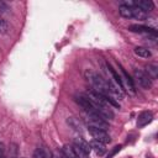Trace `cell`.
<instances>
[{
    "label": "cell",
    "mask_w": 158,
    "mask_h": 158,
    "mask_svg": "<svg viewBox=\"0 0 158 158\" xmlns=\"http://www.w3.org/2000/svg\"><path fill=\"white\" fill-rule=\"evenodd\" d=\"M133 6L141 9L142 11H144V12L147 14V12H149L151 10H153V6H154V5H153V2H152L151 0H139V1L133 2Z\"/></svg>",
    "instance_id": "cell-9"
},
{
    "label": "cell",
    "mask_w": 158,
    "mask_h": 158,
    "mask_svg": "<svg viewBox=\"0 0 158 158\" xmlns=\"http://www.w3.org/2000/svg\"><path fill=\"white\" fill-rule=\"evenodd\" d=\"M73 146H75L78 149H80L85 156H89V153L91 152V147H90V143L86 142L84 138L81 137H77L74 138L73 141Z\"/></svg>",
    "instance_id": "cell-7"
},
{
    "label": "cell",
    "mask_w": 158,
    "mask_h": 158,
    "mask_svg": "<svg viewBox=\"0 0 158 158\" xmlns=\"http://www.w3.org/2000/svg\"><path fill=\"white\" fill-rule=\"evenodd\" d=\"M121 72H122V75H123V78H125V81H126V84H127V86L130 88V90L131 91H135V83H133V79L126 73V70L121 67Z\"/></svg>",
    "instance_id": "cell-16"
},
{
    "label": "cell",
    "mask_w": 158,
    "mask_h": 158,
    "mask_svg": "<svg viewBox=\"0 0 158 158\" xmlns=\"http://www.w3.org/2000/svg\"><path fill=\"white\" fill-rule=\"evenodd\" d=\"M85 77L90 81V84L93 85L94 91H96V93H99V94H101L104 96H111L110 93H109V86L106 84V80L104 78H101L98 73L88 70L85 73Z\"/></svg>",
    "instance_id": "cell-1"
},
{
    "label": "cell",
    "mask_w": 158,
    "mask_h": 158,
    "mask_svg": "<svg viewBox=\"0 0 158 158\" xmlns=\"http://www.w3.org/2000/svg\"><path fill=\"white\" fill-rule=\"evenodd\" d=\"M53 158H65V157L62 154V152L57 151V152H54V153H53Z\"/></svg>",
    "instance_id": "cell-22"
},
{
    "label": "cell",
    "mask_w": 158,
    "mask_h": 158,
    "mask_svg": "<svg viewBox=\"0 0 158 158\" xmlns=\"http://www.w3.org/2000/svg\"><path fill=\"white\" fill-rule=\"evenodd\" d=\"M60 152H62V154L65 158H79L78 154H77V152H75V149H74V147L70 146V144H64L62 147Z\"/></svg>",
    "instance_id": "cell-12"
},
{
    "label": "cell",
    "mask_w": 158,
    "mask_h": 158,
    "mask_svg": "<svg viewBox=\"0 0 158 158\" xmlns=\"http://www.w3.org/2000/svg\"><path fill=\"white\" fill-rule=\"evenodd\" d=\"M118 12L122 17L125 19H131L132 17V6H127L126 4H122L120 5L118 7Z\"/></svg>",
    "instance_id": "cell-13"
},
{
    "label": "cell",
    "mask_w": 158,
    "mask_h": 158,
    "mask_svg": "<svg viewBox=\"0 0 158 158\" xmlns=\"http://www.w3.org/2000/svg\"><path fill=\"white\" fill-rule=\"evenodd\" d=\"M133 77H135V80L136 83L143 88V89H151L152 88V79L149 78V75L142 70V69H135L133 70Z\"/></svg>",
    "instance_id": "cell-3"
},
{
    "label": "cell",
    "mask_w": 158,
    "mask_h": 158,
    "mask_svg": "<svg viewBox=\"0 0 158 158\" xmlns=\"http://www.w3.org/2000/svg\"><path fill=\"white\" fill-rule=\"evenodd\" d=\"M75 101L86 111V112H93V111H96L95 110V106L93 105V102L86 98V95H79V96H75Z\"/></svg>",
    "instance_id": "cell-6"
},
{
    "label": "cell",
    "mask_w": 158,
    "mask_h": 158,
    "mask_svg": "<svg viewBox=\"0 0 158 158\" xmlns=\"http://www.w3.org/2000/svg\"><path fill=\"white\" fill-rule=\"evenodd\" d=\"M151 79H156L158 75V67L156 64H148L147 65V72H146Z\"/></svg>",
    "instance_id": "cell-17"
},
{
    "label": "cell",
    "mask_w": 158,
    "mask_h": 158,
    "mask_svg": "<svg viewBox=\"0 0 158 158\" xmlns=\"http://www.w3.org/2000/svg\"><path fill=\"white\" fill-rule=\"evenodd\" d=\"M5 26H6V25H5V21H4V20H1V19H0V32H1V31H4V30H5Z\"/></svg>",
    "instance_id": "cell-23"
},
{
    "label": "cell",
    "mask_w": 158,
    "mask_h": 158,
    "mask_svg": "<svg viewBox=\"0 0 158 158\" xmlns=\"http://www.w3.org/2000/svg\"><path fill=\"white\" fill-rule=\"evenodd\" d=\"M2 152H4V146H2V143H0V158L2 157Z\"/></svg>",
    "instance_id": "cell-24"
},
{
    "label": "cell",
    "mask_w": 158,
    "mask_h": 158,
    "mask_svg": "<svg viewBox=\"0 0 158 158\" xmlns=\"http://www.w3.org/2000/svg\"><path fill=\"white\" fill-rule=\"evenodd\" d=\"M32 158H47V154L43 148H37V149H35Z\"/></svg>",
    "instance_id": "cell-19"
},
{
    "label": "cell",
    "mask_w": 158,
    "mask_h": 158,
    "mask_svg": "<svg viewBox=\"0 0 158 158\" xmlns=\"http://www.w3.org/2000/svg\"><path fill=\"white\" fill-rule=\"evenodd\" d=\"M121 148H122V146H121V144L115 146V147H114V148H112V149L109 152V154L106 156V158H112V157H114V156H115L117 152H120V149H121Z\"/></svg>",
    "instance_id": "cell-20"
},
{
    "label": "cell",
    "mask_w": 158,
    "mask_h": 158,
    "mask_svg": "<svg viewBox=\"0 0 158 158\" xmlns=\"http://www.w3.org/2000/svg\"><path fill=\"white\" fill-rule=\"evenodd\" d=\"M67 122H68L75 131H81V123L79 122L78 118H75V117H68Z\"/></svg>",
    "instance_id": "cell-18"
},
{
    "label": "cell",
    "mask_w": 158,
    "mask_h": 158,
    "mask_svg": "<svg viewBox=\"0 0 158 158\" xmlns=\"http://www.w3.org/2000/svg\"><path fill=\"white\" fill-rule=\"evenodd\" d=\"M135 54L141 57V58H149L152 56L151 51L148 48H146V47H136L135 48Z\"/></svg>",
    "instance_id": "cell-14"
},
{
    "label": "cell",
    "mask_w": 158,
    "mask_h": 158,
    "mask_svg": "<svg viewBox=\"0 0 158 158\" xmlns=\"http://www.w3.org/2000/svg\"><path fill=\"white\" fill-rule=\"evenodd\" d=\"M132 17H135L136 20H146L147 19V14L144 11H142L141 9L133 6L132 7Z\"/></svg>",
    "instance_id": "cell-15"
},
{
    "label": "cell",
    "mask_w": 158,
    "mask_h": 158,
    "mask_svg": "<svg viewBox=\"0 0 158 158\" xmlns=\"http://www.w3.org/2000/svg\"><path fill=\"white\" fill-rule=\"evenodd\" d=\"M86 117H88V122H89L90 127H95V128L104 130V131H106L109 128V122L101 115H99L96 111L88 112Z\"/></svg>",
    "instance_id": "cell-2"
},
{
    "label": "cell",
    "mask_w": 158,
    "mask_h": 158,
    "mask_svg": "<svg viewBox=\"0 0 158 158\" xmlns=\"http://www.w3.org/2000/svg\"><path fill=\"white\" fill-rule=\"evenodd\" d=\"M128 31L131 32H138V33H148L152 36H157V31L153 27L149 26H143V25H130Z\"/></svg>",
    "instance_id": "cell-5"
},
{
    "label": "cell",
    "mask_w": 158,
    "mask_h": 158,
    "mask_svg": "<svg viewBox=\"0 0 158 158\" xmlns=\"http://www.w3.org/2000/svg\"><path fill=\"white\" fill-rule=\"evenodd\" d=\"M89 133L91 135V137L98 141V142H101V143H110L111 142V137L110 135L104 131V130H99V128H95V127H90L89 126Z\"/></svg>",
    "instance_id": "cell-4"
},
{
    "label": "cell",
    "mask_w": 158,
    "mask_h": 158,
    "mask_svg": "<svg viewBox=\"0 0 158 158\" xmlns=\"http://www.w3.org/2000/svg\"><path fill=\"white\" fill-rule=\"evenodd\" d=\"M6 10H9L7 6H6V4L2 2V1H0V12H6Z\"/></svg>",
    "instance_id": "cell-21"
},
{
    "label": "cell",
    "mask_w": 158,
    "mask_h": 158,
    "mask_svg": "<svg viewBox=\"0 0 158 158\" xmlns=\"http://www.w3.org/2000/svg\"><path fill=\"white\" fill-rule=\"evenodd\" d=\"M106 67H107V69H109V72H110V74H111V77L115 79V81H116V85L122 90V91H125V85H123V81H122V79H121V77L117 74V72L107 63L106 64Z\"/></svg>",
    "instance_id": "cell-11"
},
{
    "label": "cell",
    "mask_w": 158,
    "mask_h": 158,
    "mask_svg": "<svg viewBox=\"0 0 158 158\" xmlns=\"http://www.w3.org/2000/svg\"><path fill=\"white\" fill-rule=\"evenodd\" d=\"M152 120H153L152 112H151V111H143V112L139 114V116H138V118H137V126H138V127H143V126L151 123Z\"/></svg>",
    "instance_id": "cell-8"
},
{
    "label": "cell",
    "mask_w": 158,
    "mask_h": 158,
    "mask_svg": "<svg viewBox=\"0 0 158 158\" xmlns=\"http://www.w3.org/2000/svg\"><path fill=\"white\" fill-rule=\"evenodd\" d=\"M90 147H91V149H94V152H95L96 156H99V157H101V156H104V154L106 153V147H105V144L101 143V142H98V141H95V139H93V141L90 142Z\"/></svg>",
    "instance_id": "cell-10"
}]
</instances>
